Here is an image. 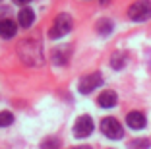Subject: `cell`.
I'll list each match as a JSON object with an SVG mask.
<instances>
[{"label": "cell", "instance_id": "7c38bea8", "mask_svg": "<svg viewBox=\"0 0 151 149\" xmlns=\"http://www.w3.org/2000/svg\"><path fill=\"white\" fill-rule=\"evenodd\" d=\"M97 31L101 33V35H109V33L112 31V22L107 19V18L99 19V22H97Z\"/></svg>", "mask_w": 151, "mask_h": 149}, {"label": "cell", "instance_id": "8992f818", "mask_svg": "<svg viewBox=\"0 0 151 149\" xmlns=\"http://www.w3.org/2000/svg\"><path fill=\"white\" fill-rule=\"evenodd\" d=\"M101 83H103V76L99 74V72H93V74H87V76H83V78L80 79L78 89H80V93L87 95V93H91L93 89H97Z\"/></svg>", "mask_w": 151, "mask_h": 149}, {"label": "cell", "instance_id": "30bf717a", "mask_svg": "<svg viewBox=\"0 0 151 149\" xmlns=\"http://www.w3.org/2000/svg\"><path fill=\"white\" fill-rule=\"evenodd\" d=\"M33 22H35V12H33L31 8H22L19 10V14H18V23L22 27H31L33 25Z\"/></svg>", "mask_w": 151, "mask_h": 149}, {"label": "cell", "instance_id": "9c48e42d", "mask_svg": "<svg viewBox=\"0 0 151 149\" xmlns=\"http://www.w3.org/2000/svg\"><path fill=\"white\" fill-rule=\"evenodd\" d=\"M18 31V23L14 19H2L0 22V37L2 39H12Z\"/></svg>", "mask_w": 151, "mask_h": 149}, {"label": "cell", "instance_id": "ac0fdd59", "mask_svg": "<svg viewBox=\"0 0 151 149\" xmlns=\"http://www.w3.org/2000/svg\"><path fill=\"white\" fill-rule=\"evenodd\" d=\"M76 149H91V147H87V145H80V147H76Z\"/></svg>", "mask_w": 151, "mask_h": 149}, {"label": "cell", "instance_id": "9a60e30c", "mask_svg": "<svg viewBox=\"0 0 151 149\" xmlns=\"http://www.w3.org/2000/svg\"><path fill=\"white\" fill-rule=\"evenodd\" d=\"M41 149H58V140L56 137H49V140H45Z\"/></svg>", "mask_w": 151, "mask_h": 149}, {"label": "cell", "instance_id": "3957f363", "mask_svg": "<svg viewBox=\"0 0 151 149\" xmlns=\"http://www.w3.org/2000/svg\"><path fill=\"white\" fill-rule=\"evenodd\" d=\"M72 29V18L68 16V14H58L56 19H54L52 27H50V39H60V37H64L66 33H70Z\"/></svg>", "mask_w": 151, "mask_h": 149}, {"label": "cell", "instance_id": "5b68a950", "mask_svg": "<svg viewBox=\"0 0 151 149\" xmlns=\"http://www.w3.org/2000/svg\"><path fill=\"white\" fill-rule=\"evenodd\" d=\"M93 120H91V116H87V114H83V116H80V118L76 120L74 124V136L76 137H80V140H83V137L91 136L93 134Z\"/></svg>", "mask_w": 151, "mask_h": 149}, {"label": "cell", "instance_id": "ba28073f", "mask_svg": "<svg viewBox=\"0 0 151 149\" xmlns=\"http://www.w3.org/2000/svg\"><path fill=\"white\" fill-rule=\"evenodd\" d=\"M116 101H118V97H116V93L112 91V89H109V91H103L101 95L97 97L99 107H103V109H112V107L116 105Z\"/></svg>", "mask_w": 151, "mask_h": 149}, {"label": "cell", "instance_id": "6da1fadb", "mask_svg": "<svg viewBox=\"0 0 151 149\" xmlns=\"http://www.w3.org/2000/svg\"><path fill=\"white\" fill-rule=\"evenodd\" d=\"M18 54L23 64L27 66H41L43 64V53H41V45L35 39H25L18 45Z\"/></svg>", "mask_w": 151, "mask_h": 149}, {"label": "cell", "instance_id": "ffe728a7", "mask_svg": "<svg viewBox=\"0 0 151 149\" xmlns=\"http://www.w3.org/2000/svg\"><path fill=\"white\" fill-rule=\"evenodd\" d=\"M0 2H2V0H0Z\"/></svg>", "mask_w": 151, "mask_h": 149}, {"label": "cell", "instance_id": "277c9868", "mask_svg": "<svg viewBox=\"0 0 151 149\" xmlns=\"http://www.w3.org/2000/svg\"><path fill=\"white\" fill-rule=\"evenodd\" d=\"M101 132L109 140H120V137L124 136V128L120 126V122L112 116H107V118L101 120Z\"/></svg>", "mask_w": 151, "mask_h": 149}, {"label": "cell", "instance_id": "2e32d148", "mask_svg": "<svg viewBox=\"0 0 151 149\" xmlns=\"http://www.w3.org/2000/svg\"><path fill=\"white\" fill-rule=\"evenodd\" d=\"M147 145H149V141H147V140H138V141H132L130 147H132V149H145Z\"/></svg>", "mask_w": 151, "mask_h": 149}, {"label": "cell", "instance_id": "e0dca14e", "mask_svg": "<svg viewBox=\"0 0 151 149\" xmlns=\"http://www.w3.org/2000/svg\"><path fill=\"white\" fill-rule=\"evenodd\" d=\"M14 4H29V2H31V0H12Z\"/></svg>", "mask_w": 151, "mask_h": 149}, {"label": "cell", "instance_id": "7a4b0ae2", "mask_svg": "<svg viewBox=\"0 0 151 149\" xmlns=\"http://www.w3.org/2000/svg\"><path fill=\"white\" fill-rule=\"evenodd\" d=\"M128 18L132 22H145L151 18V0H136L128 8Z\"/></svg>", "mask_w": 151, "mask_h": 149}, {"label": "cell", "instance_id": "d6986e66", "mask_svg": "<svg viewBox=\"0 0 151 149\" xmlns=\"http://www.w3.org/2000/svg\"><path fill=\"white\" fill-rule=\"evenodd\" d=\"M101 2H103V4H107V2H109V0H101Z\"/></svg>", "mask_w": 151, "mask_h": 149}, {"label": "cell", "instance_id": "52a82bcc", "mask_svg": "<svg viewBox=\"0 0 151 149\" xmlns=\"http://www.w3.org/2000/svg\"><path fill=\"white\" fill-rule=\"evenodd\" d=\"M126 124H128L132 130H142L147 124L145 114L139 112V110H132V112H128V116H126Z\"/></svg>", "mask_w": 151, "mask_h": 149}, {"label": "cell", "instance_id": "8fae6325", "mask_svg": "<svg viewBox=\"0 0 151 149\" xmlns=\"http://www.w3.org/2000/svg\"><path fill=\"white\" fill-rule=\"evenodd\" d=\"M68 50H70L68 47H58V48H54V53H52V60L56 62L58 66L66 64V62H68V54H70Z\"/></svg>", "mask_w": 151, "mask_h": 149}, {"label": "cell", "instance_id": "4fadbf2b", "mask_svg": "<svg viewBox=\"0 0 151 149\" xmlns=\"http://www.w3.org/2000/svg\"><path fill=\"white\" fill-rule=\"evenodd\" d=\"M111 64H112V68H114V70L124 68V64H126V54H124V53H116V54H112Z\"/></svg>", "mask_w": 151, "mask_h": 149}, {"label": "cell", "instance_id": "5bb4252c", "mask_svg": "<svg viewBox=\"0 0 151 149\" xmlns=\"http://www.w3.org/2000/svg\"><path fill=\"white\" fill-rule=\"evenodd\" d=\"M12 122H14V116H12V112H8V110H4V112H0V128L10 126Z\"/></svg>", "mask_w": 151, "mask_h": 149}]
</instances>
